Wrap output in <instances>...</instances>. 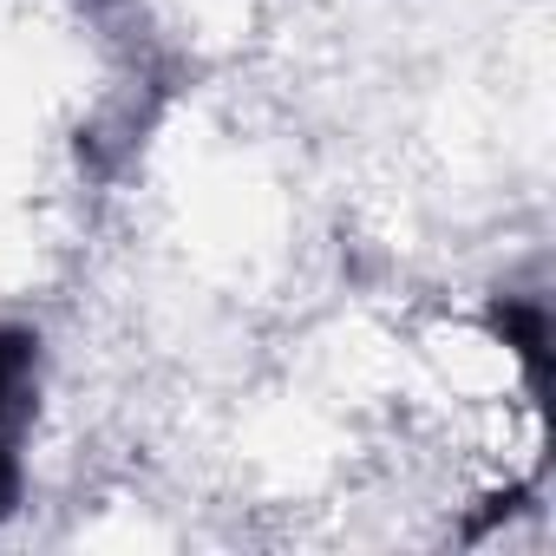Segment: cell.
Masks as SVG:
<instances>
[{"label": "cell", "instance_id": "obj_1", "mask_svg": "<svg viewBox=\"0 0 556 556\" xmlns=\"http://www.w3.org/2000/svg\"><path fill=\"white\" fill-rule=\"evenodd\" d=\"M34 413V334L0 328V510L21 491V432Z\"/></svg>", "mask_w": 556, "mask_h": 556}]
</instances>
